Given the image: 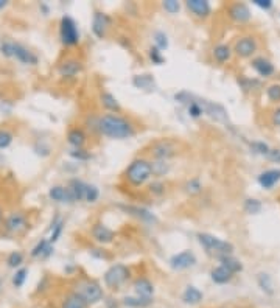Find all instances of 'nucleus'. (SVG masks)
<instances>
[{"instance_id":"1","label":"nucleus","mask_w":280,"mask_h":308,"mask_svg":"<svg viewBox=\"0 0 280 308\" xmlns=\"http://www.w3.org/2000/svg\"><path fill=\"white\" fill-rule=\"evenodd\" d=\"M97 131L109 139H128L133 137L136 129L126 117L120 114H104L97 120Z\"/></svg>"},{"instance_id":"2","label":"nucleus","mask_w":280,"mask_h":308,"mask_svg":"<svg viewBox=\"0 0 280 308\" xmlns=\"http://www.w3.org/2000/svg\"><path fill=\"white\" fill-rule=\"evenodd\" d=\"M151 176H153L151 162L146 159H142V157L134 159L130 165H128V168L125 171L126 181L134 187L143 185L145 182H148L151 179Z\"/></svg>"},{"instance_id":"3","label":"nucleus","mask_w":280,"mask_h":308,"mask_svg":"<svg viewBox=\"0 0 280 308\" xmlns=\"http://www.w3.org/2000/svg\"><path fill=\"white\" fill-rule=\"evenodd\" d=\"M198 240L203 244L204 249H207V252L215 254V257H221V255H232L233 252V244L224 240H219L216 236L210 235V233H198Z\"/></svg>"},{"instance_id":"4","label":"nucleus","mask_w":280,"mask_h":308,"mask_svg":"<svg viewBox=\"0 0 280 308\" xmlns=\"http://www.w3.org/2000/svg\"><path fill=\"white\" fill-rule=\"evenodd\" d=\"M3 229L9 235H23L30 231V220L28 215L22 210H16L9 213L3 221Z\"/></svg>"},{"instance_id":"5","label":"nucleus","mask_w":280,"mask_h":308,"mask_svg":"<svg viewBox=\"0 0 280 308\" xmlns=\"http://www.w3.org/2000/svg\"><path fill=\"white\" fill-rule=\"evenodd\" d=\"M131 271L125 265H112L106 272H104V285L111 290H119L123 283L130 279Z\"/></svg>"},{"instance_id":"6","label":"nucleus","mask_w":280,"mask_h":308,"mask_svg":"<svg viewBox=\"0 0 280 308\" xmlns=\"http://www.w3.org/2000/svg\"><path fill=\"white\" fill-rule=\"evenodd\" d=\"M60 36H61V42L66 47L78 45L79 31H78V27H76V22L70 16H64L61 19V22H60Z\"/></svg>"},{"instance_id":"7","label":"nucleus","mask_w":280,"mask_h":308,"mask_svg":"<svg viewBox=\"0 0 280 308\" xmlns=\"http://www.w3.org/2000/svg\"><path fill=\"white\" fill-rule=\"evenodd\" d=\"M76 293H79L84 298V301L92 305V304H98L103 299V288L100 287V283L95 280H81L76 285Z\"/></svg>"},{"instance_id":"8","label":"nucleus","mask_w":280,"mask_h":308,"mask_svg":"<svg viewBox=\"0 0 280 308\" xmlns=\"http://www.w3.org/2000/svg\"><path fill=\"white\" fill-rule=\"evenodd\" d=\"M151 154L156 160H168L176 156L178 148L170 140H159L151 147Z\"/></svg>"},{"instance_id":"9","label":"nucleus","mask_w":280,"mask_h":308,"mask_svg":"<svg viewBox=\"0 0 280 308\" xmlns=\"http://www.w3.org/2000/svg\"><path fill=\"white\" fill-rule=\"evenodd\" d=\"M11 58H16L19 63L25 66H36L39 61L36 55L19 42H11Z\"/></svg>"},{"instance_id":"10","label":"nucleus","mask_w":280,"mask_h":308,"mask_svg":"<svg viewBox=\"0 0 280 308\" xmlns=\"http://www.w3.org/2000/svg\"><path fill=\"white\" fill-rule=\"evenodd\" d=\"M83 70H84L83 63L76 58H67L60 66H58V74H60L63 78H75L83 72Z\"/></svg>"},{"instance_id":"11","label":"nucleus","mask_w":280,"mask_h":308,"mask_svg":"<svg viewBox=\"0 0 280 308\" xmlns=\"http://www.w3.org/2000/svg\"><path fill=\"white\" fill-rule=\"evenodd\" d=\"M196 265V257L192 251H182L179 254H174L170 258V266L176 271H184L189 269Z\"/></svg>"},{"instance_id":"12","label":"nucleus","mask_w":280,"mask_h":308,"mask_svg":"<svg viewBox=\"0 0 280 308\" xmlns=\"http://www.w3.org/2000/svg\"><path fill=\"white\" fill-rule=\"evenodd\" d=\"M257 41L252 36H243L237 39L235 45H233V52L240 58H251L257 52Z\"/></svg>"},{"instance_id":"13","label":"nucleus","mask_w":280,"mask_h":308,"mask_svg":"<svg viewBox=\"0 0 280 308\" xmlns=\"http://www.w3.org/2000/svg\"><path fill=\"white\" fill-rule=\"evenodd\" d=\"M112 23V19L104 14V13H100V11H97L95 14H93V19H92V31L93 34H95L97 38L103 39L104 36H106V33L111 27Z\"/></svg>"},{"instance_id":"14","label":"nucleus","mask_w":280,"mask_h":308,"mask_svg":"<svg viewBox=\"0 0 280 308\" xmlns=\"http://www.w3.org/2000/svg\"><path fill=\"white\" fill-rule=\"evenodd\" d=\"M200 103H201L203 109H204V114H209L212 118H215L216 122L227 123V112L221 104L207 101V100H200Z\"/></svg>"},{"instance_id":"15","label":"nucleus","mask_w":280,"mask_h":308,"mask_svg":"<svg viewBox=\"0 0 280 308\" xmlns=\"http://www.w3.org/2000/svg\"><path fill=\"white\" fill-rule=\"evenodd\" d=\"M92 236L95 238V241H98L101 244H108V243L114 241L115 232L112 229H109L108 226H104L103 223H95L92 226Z\"/></svg>"},{"instance_id":"16","label":"nucleus","mask_w":280,"mask_h":308,"mask_svg":"<svg viewBox=\"0 0 280 308\" xmlns=\"http://www.w3.org/2000/svg\"><path fill=\"white\" fill-rule=\"evenodd\" d=\"M227 13L232 20H235L238 23H244L251 19V11L246 3H232L227 8Z\"/></svg>"},{"instance_id":"17","label":"nucleus","mask_w":280,"mask_h":308,"mask_svg":"<svg viewBox=\"0 0 280 308\" xmlns=\"http://www.w3.org/2000/svg\"><path fill=\"white\" fill-rule=\"evenodd\" d=\"M49 196L55 203H61V204H72L75 203L73 196L70 193L69 187H63V185H53L49 190Z\"/></svg>"},{"instance_id":"18","label":"nucleus","mask_w":280,"mask_h":308,"mask_svg":"<svg viewBox=\"0 0 280 308\" xmlns=\"http://www.w3.org/2000/svg\"><path fill=\"white\" fill-rule=\"evenodd\" d=\"M185 5L190 9V13H193L200 19H206V17H209L210 13H212V6H210L207 0H187Z\"/></svg>"},{"instance_id":"19","label":"nucleus","mask_w":280,"mask_h":308,"mask_svg":"<svg viewBox=\"0 0 280 308\" xmlns=\"http://www.w3.org/2000/svg\"><path fill=\"white\" fill-rule=\"evenodd\" d=\"M252 67H254L255 72L259 74L260 77H263V78L271 77V75L276 72L274 64L270 61V59H266V58H263V56L254 58V59H252Z\"/></svg>"},{"instance_id":"20","label":"nucleus","mask_w":280,"mask_h":308,"mask_svg":"<svg viewBox=\"0 0 280 308\" xmlns=\"http://www.w3.org/2000/svg\"><path fill=\"white\" fill-rule=\"evenodd\" d=\"M134 291H136L137 296H140V298H153L154 287H153V283H151L149 279L139 277V279L134 280Z\"/></svg>"},{"instance_id":"21","label":"nucleus","mask_w":280,"mask_h":308,"mask_svg":"<svg viewBox=\"0 0 280 308\" xmlns=\"http://www.w3.org/2000/svg\"><path fill=\"white\" fill-rule=\"evenodd\" d=\"M280 181V170L279 168H273V170H266L263 173H260L259 176V184L266 188V190H271V188Z\"/></svg>"},{"instance_id":"22","label":"nucleus","mask_w":280,"mask_h":308,"mask_svg":"<svg viewBox=\"0 0 280 308\" xmlns=\"http://www.w3.org/2000/svg\"><path fill=\"white\" fill-rule=\"evenodd\" d=\"M53 244H50L49 243V238H41L39 241H38V244L33 247L31 249V257L33 258H42V260H45V258H49L52 254H53Z\"/></svg>"},{"instance_id":"23","label":"nucleus","mask_w":280,"mask_h":308,"mask_svg":"<svg viewBox=\"0 0 280 308\" xmlns=\"http://www.w3.org/2000/svg\"><path fill=\"white\" fill-rule=\"evenodd\" d=\"M87 307L89 304L84 301L83 296L76 291H70L61 304V308H87Z\"/></svg>"},{"instance_id":"24","label":"nucleus","mask_w":280,"mask_h":308,"mask_svg":"<svg viewBox=\"0 0 280 308\" xmlns=\"http://www.w3.org/2000/svg\"><path fill=\"white\" fill-rule=\"evenodd\" d=\"M125 212H128L130 215L139 218V220H142L145 223H156V217L151 213L149 210L146 209H142V207H136V206H123L122 207Z\"/></svg>"},{"instance_id":"25","label":"nucleus","mask_w":280,"mask_h":308,"mask_svg":"<svg viewBox=\"0 0 280 308\" xmlns=\"http://www.w3.org/2000/svg\"><path fill=\"white\" fill-rule=\"evenodd\" d=\"M210 277H212V280L215 283H218V285H224V283L232 280L233 274L229 269H226L224 266L219 265V266H216V268H213L212 271H210Z\"/></svg>"},{"instance_id":"26","label":"nucleus","mask_w":280,"mask_h":308,"mask_svg":"<svg viewBox=\"0 0 280 308\" xmlns=\"http://www.w3.org/2000/svg\"><path fill=\"white\" fill-rule=\"evenodd\" d=\"M86 187H87V184L79 181V179H72L69 182V190H70V193H72L75 203L76 201H83L86 198Z\"/></svg>"},{"instance_id":"27","label":"nucleus","mask_w":280,"mask_h":308,"mask_svg":"<svg viewBox=\"0 0 280 308\" xmlns=\"http://www.w3.org/2000/svg\"><path fill=\"white\" fill-rule=\"evenodd\" d=\"M67 142L73 148H83L86 144V134L81 128H72L67 134Z\"/></svg>"},{"instance_id":"28","label":"nucleus","mask_w":280,"mask_h":308,"mask_svg":"<svg viewBox=\"0 0 280 308\" xmlns=\"http://www.w3.org/2000/svg\"><path fill=\"white\" fill-rule=\"evenodd\" d=\"M100 100H101V104H103V108H106L108 111L114 112V114H119L122 111V106L119 103V100H117L112 93L109 92H103L101 95H100Z\"/></svg>"},{"instance_id":"29","label":"nucleus","mask_w":280,"mask_h":308,"mask_svg":"<svg viewBox=\"0 0 280 308\" xmlns=\"http://www.w3.org/2000/svg\"><path fill=\"white\" fill-rule=\"evenodd\" d=\"M218 260L221 262V266H224L226 269H229L232 274H237V272L243 271L241 262L237 258H233L232 255H221V257H218Z\"/></svg>"},{"instance_id":"30","label":"nucleus","mask_w":280,"mask_h":308,"mask_svg":"<svg viewBox=\"0 0 280 308\" xmlns=\"http://www.w3.org/2000/svg\"><path fill=\"white\" fill-rule=\"evenodd\" d=\"M182 301L189 305H196L203 301V293L195 287H187L182 293Z\"/></svg>"},{"instance_id":"31","label":"nucleus","mask_w":280,"mask_h":308,"mask_svg":"<svg viewBox=\"0 0 280 308\" xmlns=\"http://www.w3.org/2000/svg\"><path fill=\"white\" fill-rule=\"evenodd\" d=\"M213 58L216 59L219 64H224L232 58V49H230L229 45H226V44H219V45H216L215 49H213Z\"/></svg>"},{"instance_id":"32","label":"nucleus","mask_w":280,"mask_h":308,"mask_svg":"<svg viewBox=\"0 0 280 308\" xmlns=\"http://www.w3.org/2000/svg\"><path fill=\"white\" fill-rule=\"evenodd\" d=\"M151 304H153V298H140V296H136V298H125L123 299V305L130 307V308H145Z\"/></svg>"},{"instance_id":"33","label":"nucleus","mask_w":280,"mask_h":308,"mask_svg":"<svg viewBox=\"0 0 280 308\" xmlns=\"http://www.w3.org/2000/svg\"><path fill=\"white\" fill-rule=\"evenodd\" d=\"M64 231V221L60 218V217H56L55 221L52 223V228H50V238H49V243L53 244L56 243L58 240H60V236Z\"/></svg>"},{"instance_id":"34","label":"nucleus","mask_w":280,"mask_h":308,"mask_svg":"<svg viewBox=\"0 0 280 308\" xmlns=\"http://www.w3.org/2000/svg\"><path fill=\"white\" fill-rule=\"evenodd\" d=\"M133 84L139 89H151L154 87V79L151 75H137L133 79Z\"/></svg>"},{"instance_id":"35","label":"nucleus","mask_w":280,"mask_h":308,"mask_svg":"<svg viewBox=\"0 0 280 308\" xmlns=\"http://www.w3.org/2000/svg\"><path fill=\"white\" fill-rule=\"evenodd\" d=\"M153 168V176H165L170 171V163L167 160H154L151 162Z\"/></svg>"},{"instance_id":"36","label":"nucleus","mask_w":280,"mask_h":308,"mask_svg":"<svg viewBox=\"0 0 280 308\" xmlns=\"http://www.w3.org/2000/svg\"><path fill=\"white\" fill-rule=\"evenodd\" d=\"M257 282H259V287L262 288V291H265L266 294H274V288H273V280L268 274H259L257 277Z\"/></svg>"},{"instance_id":"37","label":"nucleus","mask_w":280,"mask_h":308,"mask_svg":"<svg viewBox=\"0 0 280 308\" xmlns=\"http://www.w3.org/2000/svg\"><path fill=\"white\" fill-rule=\"evenodd\" d=\"M23 263V254L19 252V251H13L8 257H6V265L9 268H14V269H19Z\"/></svg>"},{"instance_id":"38","label":"nucleus","mask_w":280,"mask_h":308,"mask_svg":"<svg viewBox=\"0 0 280 308\" xmlns=\"http://www.w3.org/2000/svg\"><path fill=\"white\" fill-rule=\"evenodd\" d=\"M27 276H28V269H27V268H19V269H16L14 276H13V285H14L16 288L23 287V283H25V280H27Z\"/></svg>"},{"instance_id":"39","label":"nucleus","mask_w":280,"mask_h":308,"mask_svg":"<svg viewBox=\"0 0 280 308\" xmlns=\"http://www.w3.org/2000/svg\"><path fill=\"white\" fill-rule=\"evenodd\" d=\"M11 144H13V133L5 128H0V150L8 148Z\"/></svg>"},{"instance_id":"40","label":"nucleus","mask_w":280,"mask_h":308,"mask_svg":"<svg viewBox=\"0 0 280 308\" xmlns=\"http://www.w3.org/2000/svg\"><path fill=\"white\" fill-rule=\"evenodd\" d=\"M244 210L246 213H251V215H255V213H259L262 210V203L259 199H246L244 201Z\"/></svg>"},{"instance_id":"41","label":"nucleus","mask_w":280,"mask_h":308,"mask_svg":"<svg viewBox=\"0 0 280 308\" xmlns=\"http://www.w3.org/2000/svg\"><path fill=\"white\" fill-rule=\"evenodd\" d=\"M203 114H204V109H203L200 100L195 101V100L192 98V101L189 103V115L193 117V118H198V117H201Z\"/></svg>"},{"instance_id":"42","label":"nucleus","mask_w":280,"mask_h":308,"mask_svg":"<svg viewBox=\"0 0 280 308\" xmlns=\"http://www.w3.org/2000/svg\"><path fill=\"white\" fill-rule=\"evenodd\" d=\"M185 190L189 192L190 195H198V193H201V190H203V184H201V181L200 179H190L189 182L185 184Z\"/></svg>"},{"instance_id":"43","label":"nucleus","mask_w":280,"mask_h":308,"mask_svg":"<svg viewBox=\"0 0 280 308\" xmlns=\"http://www.w3.org/2000/svg\"><path fill=\"white\" fill-rule=\"evenodd\" d=\"M266 95L273 103H280V84H271L266 89Z\"/></svg>"},{"instance_id":"44","label":"nucleus","mask_w":280,"mask_h":308,"mask_svg":"<svg viewBox=\"0 0 280 308\" xmlns=\"http://www.w3.org/2000/svg\"><path fill=\"white\" fill-rule=\"evenodd\" d=\"M148 55H149V58H151V61H153L154 64H163L165 63V58H163V55H162V52L157 49V47L154 45V47H151V49L148 50Z\"/></svg>"},{"instance_id":"45","label":"nucleus","mask_w":280,"mask_h":308,"mask_svg":"<svg viewBox=\"0 0 280 308\" xmlns=\"http://www.w3.org/2000/svg\"><path fill=\"white\" fill-rule=\"evenodd\" d=\"M98 196H100L98 188L95 185L87 184V187H86V198H84L87 203H95V201L98 199Z\"/></svg>"},{"instance_id":"46","label":"nucleus","mask_w":280,"mask_h":308,"mask_svg":"<svg viewBox=\"0 0 280 308\" xmlns=\"http://www.w3.org/2000/svg\"><path fill=\"white\" fill-rule=\"evenodd\" d=\"M154 42H156V47L159 50H165L168 47V39H167V34L162 33V31H157L154 34Z\"/></svg>"},{"instance_id":"47","label":"nucleus","mask_w":280,"mask_h":308,"mask_svg":"<svg viewBox=\"0 0 280 308\" xmlns=\"http://www.w3.org/2000/svg\"><path fill=\"white\" fill-rule=\"evenodd\" d=\"M251 148L254 153L257 154H262V156H268V153H270V147H268L265 142H252L251 144Z\"/></svg>"},{"instance_id":"48","label":"nucleus","mask_w":280,"mask_h":308,"mask_svg":"<svg viewBox=\"0 0 280 308\" xmlns=\"http://www.w3.org/2000/svg\"><path fill=\"white\" fill-rule=\"evenodd\" d=\"M238 82H240V86H241L244 90H254L255 87H259V86H260V81L251 79V78H240Z\"/></svg>"},{"instance_id":"49","label":"nucleus","mask_w":280,"mask_h":308,"mask_svg":"<svg viewBox=\"0 0 280 308\" xmlns=\"http://www.w3.org/2000/svg\"><path fill=\"white\" fill-rule=\"evenodd\" d=\"M162 5H163V8H165V11H168L170 14L178 13L179 8H181V3L178 2V0H165V2H163Z\"/></svg>"},{"instance_id":"50","label":"nucleus","mask_w":280,"mask_h":308,"mask_svg":"<svg viewBox=\"0 0 280 308\" xmlns=\"http://www.w3.org/2000/svg\"><path fill=\"white\" fill-rule=\"evenodd\" d=\"M70 156H72L73 159H78V160H89L90 159V154L83 148H75L73 151H70Z\"/></svg>"},{"instance_id":"51","label":"nucleus","mask_w":280,"mask_h":308,"mask_svg":"<svg viewBox=\"0 0 280 308\" xmlns=\"http://www.w3.org/2000/svg\"><path fill=\"white\" fill-rule=\"evenodd\" d=\"M148 188L153 195H163L165 193V185H163L162 182H153V184H149Z\"/></svg>"},{"instance_id":"52","label":"nucleus","mask_w":280,"mask_h":308,"mask_svg":"<svg viewBox=\"0 0 280 308\" xmlns=\"http://www.w3.org/2000/svg\"><path fill=\"white\" fill-rule=\"evenodd\" d=\"M266 157L270 159V160H273V162L280 163V150H270V153H268Z\"/></svg>"},{"instance_id":"53","label":"nucleus","mask_w":280,"mask_h":308,"mask_svg":"<svg viewBox=\"0 0 280 308\" xmlns=\"http://www.w3.org/2000/svg\"><path fill=\"white\" fill-rule=\"evenodd\" d=\"M254 3L259 6V8H262V9H270V8L273 6L271 0H254Z\"/></svg>"},{"instance_id":"54","label":"nucleus","mask_w":280,"mask_h":308,"mask_svg":"<svg viewBox=\"0 0 280 308\" xmlns=\"http://www.w3.org/2000/svg\"><path fill=\"white\" fill-rule=\"evenodd\" d=\"M271 122H273L274 126H280V108H277V109L273 112V115H271Z\"/></svg>"},{"instance_id":"55","label":"nucleus","mask_w":280,"mask_h":308,"mask_svg":"<svg viewBox=\"0 0 280 308\" xmlns=\"http://www.w3.org/2000/svg\"><path fill=\"white\" fill-rule=\"evenodd\" d=\"M8 5V0H0V9H3Z\"/></svg>"},{"instance_id":"56","label":"nucleus","mask_w":280,"mask_h":308,"mask_svg":"<svg viewBox=\"0 0 280 308\" xmlns=\"http://www.w3.org/2000/svg\"><path fill=\"white\" fill-rule=\"evenodd\" d=\"M2 223H3V210L0 207V226H2Z\"/></svg>"},{"instance_id":"57","label":"nucleus","mask_w":280,"mask_h":308,"mask_svg":"<svg viewBox=\"0 0 280 308\" xmlns=\"http://www.w3.org/2000/svg\"><path fill=\"white\" fill-rule=\"evenodd\" d=\"M2 287H3V282H2V279H0V291H2Z\"/></svg>"},{"instance_id":"58","label":"nucleus","mask_w":280,"mask_h":308,"mask_svg":"<svg viewBox=\"0 0 280 308\" xmlns=\"http://www.w3.org/2000/svg\"><path fill=\"white\" fill-rule=\"evenodd\" d=\"M223 308H226V307H223Z\"/></svg>"}]
</instances>
